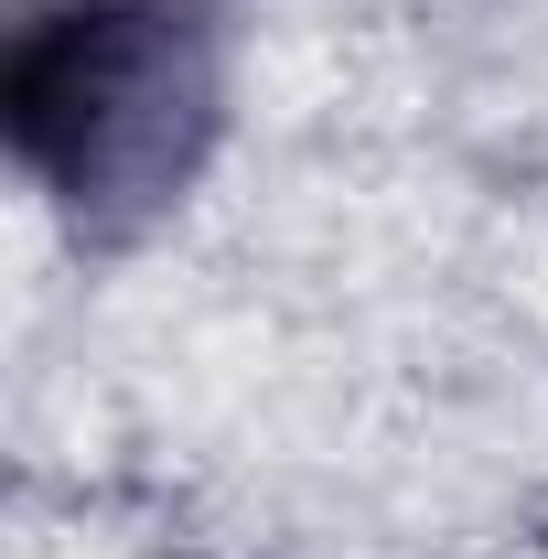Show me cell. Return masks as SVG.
Listing matches in <instances>:
<instances>
[{"mask_svg": "<svg viewBox=\"0 0 548 559\" xmlns=\"http://www.w3.org/2000/svg\"><path fill=\"white\" fill-rule=\"evenodd\" d=\"M226 119V33L205 0H33L11 22V162L86 226L130 237L172 205Z\"/></svg>", "mask_w": 548, "mask_h": 559, "instance_id": "6da1fadb", "label": "cell"}]
</instances>
